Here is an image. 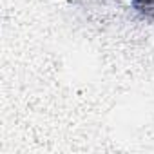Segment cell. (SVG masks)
Returning <instances> with one entry per match:
<instances>
[{"instance_id": "6da1fadb", "label": "cell", "mask_w": 154, "mask_h": 154, "mask_svg": "<svg viewBox=\"0 0 154 154\" xmlns=\"http://www.w3.org/2000/svg\"><path fill=\"white\" fill-rule=\"evenodd\" d=\"M131 4L134 6V9H138L141 13L154 11V0H131Z\"/></svg>"}]
</instances>
